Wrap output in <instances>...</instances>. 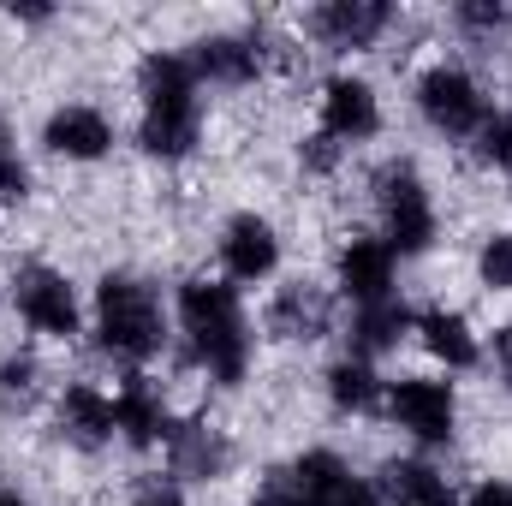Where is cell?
<instances>
[{
	"label": "cell",
	"instance_id": "obj_27",
	"mask_svg": "<svg viewBox=\"0 0 512 506\" xmlns=\"http://www.w3.org/2000/svg\"><path fill=\"white\" fill-rule=\"evenodd\" d=\"M453 18H459L465 30H501V24H507V6H459Z\"/></svg>",
	"mask_w": 512,
	"mask_h": 506
},
{
	"label": "cell",
	"instance_id": "obj_12",
	"mask_svg": "<svg viewBox=\"0 0 512 506\" xmlns=\"http://www.w3.org/2000/svg\"><path fill=\"white\" fill-rule=\"evenodd\" d=\"M42 143H48V155L72 161V167H90V161L114 155V120L96 102H60L42 126Z\"/></svg>",
	"mask_w": 512,
	"mask_h": 506
},
{
	"label": "cell",
	"instance_id": "obj_1",
	"mask_svg": "<svg viewBox=\"0 0 512 506\" xmlns=\"http://www.w3.org/2000/svg\"><path fill=\"white\" fill-rule=\"evenodd\" d=\"M173 328H179L191 364L209 381L239 387V381L251 376L256 334H251V316H245L239 286L209 280V274H191V280L173 292Z\"/></svg>",
	"mask_w": 512,
	"mask_h": 506
},
{
	"label": "cell",
	"instance_id": "obj_10",
	"mask_svg": "<svg viewBox=\"0 0 512 506\" xmlns=\"http://www.w3.org/2000/svg\"><path fill=\"white\" fill-rule=\"evenodd\" d=\"M334 292H340L352 310L399 298V256L387 251L376 233H352V239L340 245V256H334Z\"/></svg>",
	"mask_w": 512,
	"mask_h": 506
},
{
	"label": "cell",
	"instance_id": "obj_30",
	"mask_svg": "<svg viewBox=\"0 0 512 506\" xmlns=\"http://www.w3.org/2000/svg\"><path fill=\"white\" fill-rule=\"evenodd\" d=\"M137 506H185V501H179V489H155V495H143Z\"/></svg>",
	"mask_w": 512,
	"mask_h": 506
},
{
	"label": "cell",
	"instance_id": "obj_14",
	"mask_svg": "<svg viewBox=\"0 0 512 506\" xmlns=\"http://www.w3.org/2000/svg\"><path fill=\"white\" fill-rule=\"evenodd\" d=\"M411 334H417V346H423L447 376H459V370H477V364H483V340H477L471 316H465V310H453V304H429V310H417Z\"/></svg>",
	"mask_w": 512,
	"mask_h": 506
},
{
	"label": "cell",
	"instance_id": "obj_4",
	"mask_svg": "<svg viewBox=\"0 0 512 506\" xmlns=\"http://www.w3.org/2000/svg\"><path fill=\"white\" fill-rule=\"evenodd\" d=\"M376 215H382V233H376V239H382L399 262L429 256V251H435V239H441L435 191L423 185V173H417L411 161L382 167V179H376Z\"/></svg>",
	"mask_w": 512,
	"mask_h": 506
},
{
	"label": "cell",
	"instance_id": "obj_29",
	"mask_svg": "<svg viewBox=\"0 0 512 506\" xmlns=\"http://www.w3.org/2000/svg\"><path fill=\"white\" fill-rule=\"evenodd\" d=\"M340 506H382V495H376V489H370V483L358 477V483L346 489V501H340Z\"/></svg>",
	"mask_w": 512,
	"mask_h": 506
},
{
	"label": "cell",
	"instance_id": "obj_8",
	"mask_svg": "<svg viewBox=\"0 0 512 506\" xmlns=\"http://www.w3.org/2000/svg\"><path fill=\"white\" fill-rule=\"evenodd\" d=\"M382 131V96L370 78L358 72H334L316 96V137H328L334 149H358Z\"/></svg>",
	"mask_w": 512,
	"mask_h": 506
},
{
	"label": "cell",
	"instance_id": "obj_13",
	"mask_svg": "<svg viewBox=\"0 0 512 506\" xmlns=\"http://www.w3.org/2000/svg\"><path fill=\"white\" fill-rule=\"evenodd\" d=\"M191 72H197V84L203 90H251L256 78H262V42L256 36H239V30H221V36H203L191 54Z\"/></svg>",
	"mask_w": 512,
	"mask_h": 506
},
{
	"label": "cell",
	"instance_id": "obj_26",
	"mask_svg": "<svg viewBox=\"0 0 512 506\" xmlns=\"http://www.w3.org/2000/svg\"><path fill=\"white\" fill-rule=\"evenodd\" d=\"M459 506H512V483L507 477H483L471 495H459Z\"/></svg>",
	"mask_w": 512,
	"mask_h": 506
},
{
	"label": "cell",
	"instance_id": "obj_9",
	"mask_svg": "<svg viewBox=\"0 0 512 506\" xmlns=\"http://www.w3.org/2000/svg\"><path fill=\"white\" fill-rule=\"evenodd\" d=\"M215 256H221L227 286H268L280 274V227L256 209H239V215L221 221Z\"/></svg>",
	"mask_w": 512,
	"mask_h": 506
},
{
	"label": "cell",
	"instance_id": "obj_6",
	"mask_svg": "<svg viewBox=\"0 0 512 506\" xmlns=\"http://www.w3.org/2000/svg\"><path fill=\"white\" fill-rule=\"evenodd\" d=\"M12 310L36 340H78L84 322H90L78 280L66 268H54V262H24L12 274Z\"/></svg>",
	"mask_w": 512,
	"mask_h": 506
},
{
	"label": "cell",
	"instance_id": "obj_25",
	"mask_svg": "<svg viewBox=\"0 0 512 506\" xmlns=\"http://www.w3.org/2000/svg\"><path fill=\"white\" fill-rule=\"evenodd\" d=\"M256 506H322V501H316V495H304V489H298V483L280 471V477H274V483L256 495Z\"/></svg>",
	"mask_w": 512,
	"mask_h": 506
},
{
	"label": "cell",
	"instance_id": "obj_15",
	"mask_svg": "<svg viewBox=\"0 0 512 506\" xmlns=\"http://www.w3.org/2000/svg\"><path fill=\"white\" fill-rule=\"evenodd\" d=\"M310 30L322 36V48H340V54L376 48L393 30V6H382V0H328V6L310 12Z\"/></svg>",
	"mask_w": 512,
	"mask_h": 506
},
{
	"label": "cell",
	"instance_id": "obj_23",
	"mask_svg": "<svg viewBox=\"0 0 512 506\" xmlns=\"http://www.w3.org/2000/svg\"><path fill=\"white\" fill-rule=\"evenodd\" d=\"M477 280H483L489 292H512V233L483 239V251H477Z\"/></svg>",
	"mask_w": 512,
	"mask_h": 506
},
{
	"label": "cell",
	"instance_id": "obj_17",
	"mask_svg": "<svg viewBox=\"0 0 512 506\" xmlns=\"http://www.w3.org/2000/svg\"><path fill=\"white\" fill-rule=\"evenodd\" d=\"M370 489L382 495V506H459L453 483H447V471H435L423 453H411V459H387Z\"/></svg>",
	"mask_w": 512,
	"mask_h": 506
},
{
	"label": "cell",
	"instance_id": "obj_3",
	"mask_svg": "<svg viewBox=\"0 0 512 506\" xmlns=\"http://www.w3.org/2000/svg\"><path fill=\"white\" fill-rule=\"evenodd\" d=\"M90 334L126 370H143L149 358H161V346H167L161 286L143 280V274H131V268H108L96 280V298H90Z\"/></svg>",
	"mask_w": 512,
	"mask_h": 506
},
{
	"label": "cell",
	"instance_id": "obj_31",
	"mask_svg": "<svg viewBox=\"0 0 512 506\" xmlns=\"http://www.w3.org/2000/svg\"><path fill=\"white\" fill-rule=\"evenodd\" d=\"M0 506H30V495H18V489H0Z\"/></svg>",
	"mask_w": 512,
	"mask_h": 506
},
{
	"label": "cell",
	"instance_id": "obj_16",
	"mask_svg": "<svg viewBox=\"0 0 512 506\" xmlns=\"http://www.w3.org/2000/svg\"><path fill=\"white\" fill-rule=\"evenodd\" d=\"M54 417H60V435L78 441V447H108L114 441V393L102 381H66L60 399H54Z\"/></svg>",
	"mask_w": 512,
	"mask_h": 506
},
{
	"label": "cell",
	"instance_id": "obj_22",
	"mask_svg": "<svg viewBox=\"0 0 512 506\" xmlns=\"http://www.w3.org/2000/svg\"><path fill=\"white\" fill-rule=\"evenodd\" d=\"M24 197H30V167H24V155H18L12 126L0 120V203H24Z\"/></svg>",
	"mask_w": 512,
	"mask_h": 506
},
{
	"label": "cell",
	"instance_id": "obj_20",
	"mask_svg": "<svg viewBox=\"0 0 512 506\" xmlns=\"http://www.w3.org/2000/svg\"><path fill=\"white\" fill-rule=\"evenodd\" d=\"M268 322H274V334H286V340H322V334H328V298H322L316 286H280Z\"/></svg>",
	"mask_w": 512,
	"mask_h": 506
},
{
	"label": "cell",
	"instance_id": "obj_24",
	"mask_svg": "<svg viewBox=\"0 0 512 506\" xmlns=\"http://www.w3.org/2000/svg\"><path fill=\"white\" fill-rule=\"evenodd\" d=\"M36 381H42V364H36L30 352H12V358L0 364V399H30Z\"/></svg>",
	"mask_w": 512,
	"mask_h": 506
},
{
	"label": "cell",
	"instance_id": "obj_7",
	"mask_svg": "<svg viewBox=\"0 0 512 506\" xmlns=\"http://www.w3.org/2000/svg\"><path fill=\"white\" fill-rule=\"evenodd\" d=\"M417 114H423V126L435 131V137H477L483 120L495 114L489 108V96H483V84H477V72H465L459 60H435V66H423L417 72Z\"/></svg>",
	"mask_w": 512,
	"mask_h": 506
},
{
	"label": "cell",
	"instance_id": "obj_11",
	"mask_svg": "<svg viewBox=\"0 0 512 506\" xmlns=\"http://www.w3.org/2000/svg\"><path fill=\"white\" fill-rule=\"evenodd\" d=\"M173 429H179V417H173L167 393L143 376V370H131V376L114 387V441L149 453V447H167Z\"/></svg>",
	"mask_w": 512,
	"mask_h": 506
},
{
	"label": "cell",
	"instance_id": "obj_5",
	"mask_svg": "<svg viewBox=\"0 0 512 506\" xmlns=\"http://www.w3.org/2000/svg\"><path fill=\"white\" fill-rule=\"evenodd\" d=\"M382 405H387V423L417 453H441V447L459 441V387L447 376H393Z\"/></svg>",
	"mask_w": 512,
	"mask_h": 506
},
{
	"label": "cell",
	"instance_id": "obj_2",
	"mask_svg": "<svg viewBox=\"0 0 512 506\" xmlns=\"http://www.w3.org/2000/svg\"><path fill=\"white\" fill-rule=\"evenodd\" d=\"M137 143L155 161H185L203 143V84L173 48H155L137 66Z\"/></svg>",
	"mask_w": 512,
	"mask_h": 506
},
{
	"label": "cell",
	"instance_id": "obj_19",
	"mask_svg": "<svg viewBox=\"0 0 512 506\" xmlns=\"http://www.w3.org/2000/svg\"><path fill=\"white\" fill-rule=\"evenodd\" d=\"M411 322H417V310H411L405 298H387V304H364V310H352V352L376 364L382 352H399V340L411 334Z\"/></svg>",
	"mask_w": 512,
	"mask_h": 506
},
{
	"label": "cell",
	"instance_id": "obj_18",
	"mask_svg": "<svg viewBox=\"0 0 512 506\" xmlns=\"http://www.w3.org/2000/svg\"><path fill=\"white\" fill-rule=\"evenodd\" d=\"M322 387H328V405L340 411V417H364V411H376L387 393V381L376 376V364L370 358H358V352H346V358H334L328 364V376H322Z\"/></svg>",
	"mask_w": 512,
	"mask_h": 506
},
{
	"label": "cell",
	"instance_id": "obj_21",
	"mask_svg": "<svg viewBox=\"0 0 512 506\" xmlns=\"http://www.w3.org/2000/svg\"><path fill=\"white\" fill-rule=\"evenodd\" d=\"M471 143H477L483 167H495V173H512V108H507V114L495 108V114L483 120V131H477Z\"/></svg>",
	"mask_w": 512,
	"mask_h": 506
},
{
	"label": "cell",
	"instance_id": "obj_28",
	"mask_svg": "<svg viewBox=\"0 0 512 506\" xmlns=\"http://www.w3.org/2000/svg\"><path fill=\"white\" fill-rule=\"evenodd\" d=\"M495 370H501V381H507V393H512V322L495 328Z\"/></svg>",
	"mask_w": 512,
	"mask_h": 506
}]
</instances>
